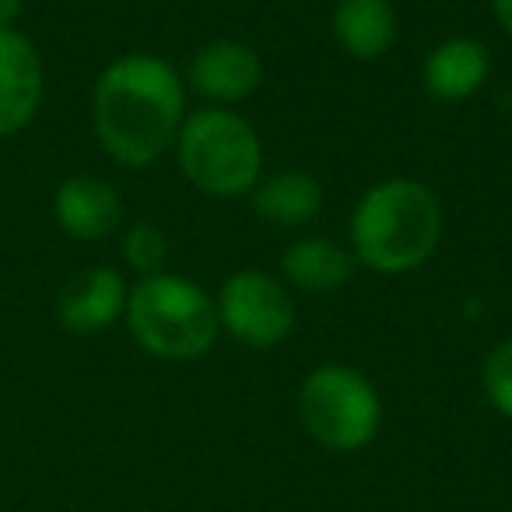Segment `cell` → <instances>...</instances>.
Returning a JSON list of instances; mask_svg holds the SVG:
<instances>
[{
	"label": "cell",
	"mask_w": 512,
	"mask_h": 512,
	"mask_svg": "<svg viewBox=\"0 0 512 512\" xmlns=\"http://www.w3.org/2000/svg\"><path fill=\"white\" fill-rule=\"evenodd\" d=\"M172 148L186 183L207 197H246L264 179V144L235 109L200 106L186 113Z\"/></svg>",
	"instance_id": "4"
},
{
	"label": "cell",
	"mask_w": 512,
	"mask_h": 512,
	"mask_svg": "<svg viewBox=\"0 0 512 512\" xmlns=\"http://www.w3.org/2000/svg\"><path fill=\"white\" fill-rule=\"evenodd\" d=\"M214 306H218V327L246 348H278L299 320L292 288L260 267L228 274Z\"/></svg>",
	"instance_id": "6"
},
{
	"label": "cell",
	"mask_w": 512,
	"mask_h": 512,
	"mask_svg": "<svg viewBox=\"0 0 512 512\" xmlns=\"http://www.w3.org/2000/svg\"><path fill=\"white\" fill-rule=\"evenodd\" d=\"M127 281L113 267H88L74 274L57 299V320L67 334L92 337L127 313Z\"/></svg>",
	"instance_id": "8"
},
{
	"label": "cell",
	"mask_w": 512,
	"mask_h": 512,
	"mask_svg": "<svg viewBox=\"0 0 512 512\" xmlns=\"http://www.w3.org/2000/svg\"><path fill=\"white\" fill-rule=\"evenodd\" d=\"M186 120V81L165 57L123 53L99 74L92 123L102 151L127 169H148L176 144Z\"/></svg>",
	"instance_id": "1"
},
{
	"label": "cell",
	"mask_w": 512,
	"mask_h": 512,
	"mask_svg": "<svg viewBox=\"0 0 512 512\" xmlns=\"http://www.w3.org/2000/svg\"><path fill=\"white\" fill-rule=\"evenodd\" d=\"M123 256H127V267L137 271L141 278L165 271V260H169V239L158 225L151 221H137L123 235Z\"/></svg>",
	"instance_id": "15"
},
{
	"label": "cell",
	"mask_w": 512,
	"mask_h": 512,
	"mask_svg": "<svg viewBox=\"0 0 512 512\" xmlns=\"http://www.w3.org/2000/svg\"><path fill=\"white\" fill-rule=\"evenodd\" d=\"M183 81L207 106L228 109L246 102L264 85V64L253 46L239 43V39H214L193 53Z\"/></svg>",
	"instance_id": "7"
},
{
	"label": "cell",
	"mask_w": 512,
	"mask_h": 512,
	"mask_svg": "<svg viewBox=\"0 0 512 512\" xmlns=\"http://www.w3.org/2000/svg\"><path fill=\"white\" fill-rule=\"evenodd\" d=\"M442 239L439 197L418 179H383L358 197L348 225L355 264L376 274H407L432 260Z\"/></svg>",
	"instance_id": "2"
},
{
	"label": "cell",
	"mask_w": 512,
	"mask_h": 512,
	"mask_svg": "<svg viewBox=\"0 0 512 512\" xmlns=\"http://www.w3.org/2000/svg\"><path fill=\"white\" fill-rule=\"evenodd\" d=\"M53 218L74 239H106L123 218L120 193L99 176H71L53 193Z\"/></svg>",
	"instance_id": "10"
},
{
	"label": "cell",
	"mask_w": 512,
	"mask_h": 512,
	"mask_svg": "<svg viewBox=\"0 0 512 512\" xmlns=\"http://www.w3.org/2000/svg\"><path fill=\"white\" fill-rule=\"evenodd\" d=\"M488 74H491L488 50L470 36H453L446 43H439L425 57V67H421L425 92L439 102L470 99V95H477L484 88Z\"/></svg>",
	"instance_id": "11"
},
{
	"label": "cell",
	"mask_w": 512,
	"mask_h": 512,
	"mask_svg": "<svg viewBox=\"0 0 512 512\" xmlns=\"http://www.w3.org/2000/svg\"><path fill=\"white\" fill-rule=\"evenodd\" d=\"M25 0H0V29H15V18L22 15Z\"/></svg>",
	"instance_id": "18"
},
{
	"label": "cell",
	"mask_w": 512,
	"mask_h": 512,
	"mask_svg": "<svg viewBox=\"0 0 512 512\" xmlns=\"http://www.w3.org/2000/svg\"><path fill=\"white\" fill-rule=\"evenodd\" d=\"M334 39L351 60H379L397 43V11L390 0H337L330 15Z\"/></svg>",
	"instance_id": "13"
},
{
	"label": "cell",
	"mask_w": 512,
	"mask_h": 512,
	"mask_svg": "<svg viewBox=\"0 0 512 512\" xmlns=\"http://www.w3.org/2000/svg\"><path fill=\"white\" fill-rule=\"evenodd\" d=\"M253 197V211L278 228H302L323 211V186L313 172L285 169L260 179Z\"/></svg>",
	"instance_id": "14"
},
{
	"label": "cell",
	"mask_w": 512,
	"mask_h": 512,
	"mask_svg": "<svg viewBox=\"0 0 512 512\" xmlns=\"http://www.w3.org/2000/svg\"><path fill=\"white\" fill-rule=\"evenodd\" d=\"M355 278V256L327 235H302L281 253V281L299 292H337Z\"/></svg>",
	"instance_id": "12"
},
{
	"label": "cell",
	"mask_w": 512,
	"mask_h": 512,
	"mask_svg": "<svg viewBox=\"0 0 512 512\" xmlns=\"http://www.w3.org/2000/svg\"><path fill=\"white\" fill-rule=\"evenodd\" d=\"M299 418L309 439L334 453L365 449L379 432L383 404L369 379L341 362H327L306 376L299 390Z\"/></svg>",
	"instance_id": "5"
},
{
	"label": "cell",
	"mask_w": 512,
	"mask_h": 512,
	"mask_svg": "<svg viewBox=\"0 0 512 512\" xmlns=\"http://www.w3.org/2000/svg\"><path fill=\"white\" fill-rule=\"evenodd\" d=\"M491 15H495L498 29L512 39V0H491Z\"/></svg>",
	"instance_id": "17"
},
{
	"label": "cell",
	"mask_w": 512,
	"mask_h": 512,
	"mask_svg": "<svg viewBox=\"0 0 512 512\" xmlns=\"http://www.w3.org/2000/svg\"><path fill=\"white\" fill-rule=\"evenodd\" d=\"M481 386L488 404L502 418L512 421V341H502L498 348L488 351V358L481 365Z\"/></svg>",
	"instance_id": "16"
},
{
	"label": "cell",
	"mask_w": 512,
	"mask_h": 512,
	"mask_svg": "<svg viewBox=\"0 0 512 512\" xmlns=\"http://www.w3.org/2000/svg\"><path fill=\"white\" fill-rule=\"evenodd\" d=\"M127 327L148 355L165 362H193L218 341V306L183 274H151L127 295Z\"/></svg>",
	"instance_id": "3"
},
{
	"label": "cell",
	"mask_w": 512,
	"mask_h": 512,
	"mask_svg": "<svg viewBox=\"0 0 512 512\" xmlns=\"http://www.w3.org/2000/svg\"><path fill=\"white\" fill-rule=\"evenodd\" d=\"M43 102V60L32 39L0 29V137L29 127Z\"/></svg>",
	"instance_id": "9"
}]
</instances>
